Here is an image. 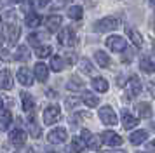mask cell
<instances>
[{"mask_svg":"<svg viewBox=\"0 0 155 153\" xmlns=\"http://www.w3.org/2000/svg\"><path fill=\"white\" fill-rule=\"evenodd\" d=\"M2 33H4V38L7 42L9 45H14L18 38H19V33H21V30L19 26L14 23H7V21H4V26H2Z\"/></svg>","mask_w":155,"mask_h":153,"instance_id":"1","label":"cell"},{"mask_svg":"<svg viewBox=\"0 0 155 153\" xmlns=\"http://www.w3.org/2000/svg\"><path fill=\"white\" fill-rule=\"evenodd\" d=\"M120 26V18L117 16H108V18H103L99 19L96 24H94V30L96 31H113Z\"/></svg>","mask_w":155,"mask_h":153,"instance_id":"2","label":"cell"},{"mask_svg":"<svg viewBox=\"0 0 155 153\" xmlns=\"http://www.w3.org/2000/svg\"><path fill=\"white\" fill-rule=\"evenodd\" d=\"M58 42L64 45V47H71V45H75V42H77V37H75V31H73V28L66 26L63 30H59V33H58Z\"/></svg>","mask_w":155,"mask_h":153,"instance_id":"3","label":"cell"},{"mask_svg":"<svg viewBox=\"0 0 155 153\" xmlns=\"http://www.w3.org/2000/svg\"><path fill=\"white\" fill-rule=\"evenodd\" d=\"M59 118H61V110H59L58 104H51V106L45 108V111H44V124L45 125L56 124Z\"/></svg>","mask_w":155,"mask_h":153,"instance_id":"4","label":"cell"},{"mask_svg":"<svg viewBox=\"0 0 155 153\" xmlns=\"http://www.w3.org/2000/svg\"><path fill=\"white\" fill-rule=\"evenodd\" d=\"M99 118H101V122L105 125H117V122H119V118H117V115H115V111H113L112 106H103L101 110H99Z\"/></svg>","mask_w":155,"mask_h":153,"instance_id":"5","label":"cell"},{"mask_svg":"<svg viewBox=\"0 0 155 153\" xmlns=\"http://www.w3.org/2000/svg\"><path fill=\"white\" fill-rule=\"evenodd\" d=\"M126 87H127V99H133L134 96H138V94L141 92V80L136 75L129 76Z\"/></svg>","mask_w":155,"mask_h":153,"instance_id":"6","label":"cell"},{"mask_svg":"<svg viewBox=\"0 0 155 153\" xmlns=\"http://www.w3.org/2000/svg\"><path fill=\"white\" fill-rule=\"evenodd\" d=\"M106 45H108V49H112L113 52H122L124 49H126V40L122 38V37H119V35H112V37H108L106 38Z\"/></svg>","mask_w":155,"mask_h":153,"instance_id":"7","label":"cell"},{"mask_svg":"<svg viewBox=\"0 0 155 153\" xmlns=\"http://www.w3.org/2000/svg\"><path fill=\"white\" fill-rule=\"evenodd\" d=\"M47 139H49V143H52V145H61V143L66 141V129H64V127H56V129H52V131L49 132Z\"/></svg>","mask_w":155,"mask_h":153,"instance_id":"8","label":"cell"},{"mask_svg":"<svg viewBox=\"0 0 155 153\" xmlns=\"http://www.w3.org/2000/svg\"><path fill=\"white\" fill-rule=\"evenodd\" d=\"M101 139H103V143L108 145V146H120L122 141H124L117 132H113V131H105L101 134Z\"/></svg>","mask_w":155,"mask_h":153,"instance_id":"9","label":"cell"},{"mask_svg":"<svg viewBox=\"0 0 155 153\" xmlns=\"http://www.w3.org/2000/svg\"><path fill=\"white\" fill-rule=\"evenodd\" d=\"M18 80H19V83L21 85H25V87H30V85H33V75H31V71H30L28 68H19L18 70Z\"/></svg>","mask_w":155,"mask_h":153,"instance_id":"10","label":"cell"},{"mask_svg":"<svg viewBox=\"0 0 155 153\" xmlns=\"http://www.w3.org/2000/svg\"><path fill=\"white\" fill-rule=\"evenodd\" d=\"M61 23H63V18L58 16V14H52V16H49L45 19V28L49 30L51 33H54V31H58L61 28Z\"/></svg>","mask_w":155,"mask_h":153,"instance_id":"11","label":"cell"},{"mask_svg":"<svg viewBox=\"0 0 155 153\" xmlns=\"http://www.w3.org/2000/svg\"><path fill=\"white\" fill-rule=\"evenodd\" d=\"M126 33H127V37L131 38V42H133L136 47H141V45H143V37H141L140 31H138L134 26H126Z\"/></svg>","mask_w":155,"mask_h":153,"instance_id":"12","label":"cell"},{"mask_svg":"<svg viewBox=\"0 0 155 153\" xmlns=\"http://www.w3.org/2000/svg\"><path fill=\"white\" fill-rule=\"evenodd\" d=\"M33 71H35L37 80H40V82H45L47 76H49V68H47L44 63H37L35 68H33Z\"/></svg>","mask_w":155,"mask_h":153,"instance_id":"13","label":"cell"},{"mask_svg":"<svg viewBox=\"0 0 155 153\" xmlns=\"http://www.w3.org/2000/svg\"><path fill=\"white\" fill-rule=\"evenodd\" d=\"M134 125H138V118L131 115V111L124 110L122 111V127L124 129H133Z\"/></svg>","mask_w":155,"mask_h":153,"instance_id":"14","label":"cell"},{"mask_svg":"<svg viewBox=\"0 0 155 153\" xmlns=\"http://www.w3.org/2000/svg\"><path fill=\"white\" fill-rule=\"evenodd\" d=\"M140 68L145 71V73H153L155 71V63L150 56H141L140 59Z\"/></svg>","mask_w":155,"mask_h":153,"instance_id":"15","label":"cell"},{"mask_svg":"<svg viewBox=\"0 0 155 153\" xmlns=\"http://www.w3.org/2000/svg\"><path fill=\"white\" fill-rule=\"evenodd\" d=\"M9 139H11L12 145L21 146L23 143H25V139H26V134H25V131H21V129H14V131L9 134Z\"/></svg>","mask_w":155,"mask_h":153,"instance_id":"16","label":"cell"},{"mask_svg":"<svg viewBox=\"0 0 155 153\" xmlns=\"http://www.w3.org/2000/svg\"><path fill=\"white\" fill-rule=\"evenodd\" d=\"M66 89L71 90V92L82 90V89H84V82H82L77 75H73V76H70V78H68V82H66Z\"/></svg>","mask_w":155,"mask_h":153,"instance_id":"17","label":"cell"},{"mask_svg":"<svg viewBox=\"0 0 155 153\" xmlns=\"http://www.w3.org/2000/svg\"><path fill=\"white\" fill-rule=\"evenodd\" d=\"M94 59L98 63V66H101V68H108L110 66V56L106 52H103V50H96L94 52Z\"/></svg>","mask_w":155,"mask_h":153,"instance_id":"18","label":"cell"},{"mask_svg":"<svg viewBox=\"0 0 155 153\" xmlns=\"http://www.w3.org/2000/svg\"><path fill=\"white\" fill-rule=\"evenodd\" d=\"M21 101H23V110L26 113H33L35 103H33V97L30 96L28 92H21Z\"/></svg>","mask_w":155,"mask_h":153,"instance_id":"19","label":"cell"},{"mask_svg":"<svg viewBox=\"0 0 155 153\" xmlns=\"http://www.w3.org/2000/svg\"><path fill=\"white\" fill-rule=\"evenodd\" d=\"M0 83H2V89H4V90L12 89V75H11V71H9V70H2Z\"/></svg>","mask_w":155,"mask_h":153,"instance_id":"20","label":"cell"},{"mask_svg":"<svg viewBox=\"0 0 155 153\" xmlns=\"http://www.w3.org/2000/svg\"><path fill=\"white\" fill-rule=\"evenodd\" d=\"M25 23H26V26H30V28H37V26H40L42 18H40L37 12H28L26 18H25Z\"/></svg>","mask_w":155,"mask_h":153,"instance_id":"21","label":"cell"},{"mask_svg":"<svg viewBox=\"0 0 155 153\" xmlns=\"http://www.w3.org/2000/svg\"><path fill=\"white\" fill-rule=\"evenodd\" d=\"M147 138H148V132L147 131H136V132H133V134L129 136V141H131V145L138 146V145H141Z\"/></svg>","mask_w":155,"mask_h":153,"instance_id":"22","label":"cell"},{"mask_svg":"<svg viewBox=\"0 0 155 153\" xmlns=\"http://www.w3.org/2000/svg\"><path fill=\"white\" fill-rule=\"evenodd\" d=\"M82 101H84V104H87V106H91V108H94V106H98L99 97L96 96V94H92V92H89V90H84V94H82Z\"/></svg>","mask_w":155,"mask_h":153,"instance_id":"23","label":"cell"},{"mask_svg":"<svg viewBox=\"0 0 155 153\" xmlns=\"http://www.w3.org/2000/svg\"><path fill=\"white\" fill-rule=\"evenodd\" d=\"M92 87H94V90H98V92H106L108 90V82H106L103 76H96V78H92Z\"/></svg>","mask_w":155,"mask_h":153,"instance_id":"24","label":"cell"},{"mask_svg":"<svg viewBox=\"0 0 155 153\" xmlns=\"http://www.w3.org/2000/svg\"><path fill=\"white\" fill-rule=\"evenodd\" d=\"M136 110L140 113L141 118H150L152 117V106L148 103H138L136 104Z\"/></svg>","mask_w":155,"mask_h":153,"instance_id":"25","label":"cell"},{"mask_svg":"<svg viewBox=\"0 0 155 153\" xmlns=\"http://www.w3.org/2000/svg\"><path fill=\"white\" fill-rule=\"evenodd\" d=\"M14 59H16V61H28V59H30L28 47H26V45H19L18 50H16V54H14Z\"/></svg>","mask_w":155,"mask_h":153,"instance_id":"26","label":"cell"},{"mask_svg":"<svg viewBox=\"0 0 155 153\" xmlns=\"http://www.w3.org/2000/svg\"><path fill=\"white\" fill-rule=\"evenodd\" d=\"M11 122H12V115H11V111H9L7 108H4V110H2V122H0L2 131H7Z\"/></svg>","mask_w":155,"mask_h":153,"instance_id":"27","label":"cell"},{"mask_svg":"<svg viewBox=\"0 0 155 153\" xmlns=\"http://www.w3.org/2000/svg\"><path fill=\"white\" fill-rule=\"evenodd\" d=\"M51 68L54 71H63L64 70V61L61 56H52L51 57Z\"/></svg>","mask_w":155,"mask_h":153,"instance_id":"28","label":"cell"},{"mask_svg":"<svg viewBox=\"0 0 155 153\" xmlns=\"http://www.w3.org/2000/svg\"><path fill=\"white\" fill-rule=\"evenodd\" d=\"M85 148V143L82 138H73L71 139V153H82Z\"/></svg>","mask_w":155,"mask_h":153,"instance_id":"29","label":"cell"},{"mask_svg":"<svg viewBox=\"0 0 155 153\" xmlns=\"http://www.w3.org/2000/svg\"><path fill=\"white\" fill-rule=\"evenodd\" d=\"M82 16H84V11H82V7L73 5V7H70V9H68V18H70V19L78 21V19H82Z\"/></svg>","mask_w":155,"mask_h":153,"instance_id":"30","label":"cell"},{"mask_svg":"<svg viewBox=\"0 0 155 153\" xmlns=\"http://www.w3.org/2000/svg\"><path fill=\"white\" fill-rule=\"evenodd\" d=\"M28 127H30V132H31V136H33V138H38V136H40V127L37 125L33 113H30V124H28Z\"/></svg>","mask_w":155,"mask_h":153,"instance_id":"31","label":"cell"},{"mask_svg":"<svg viewBox=\"0 0 155 153\" xmlns=\"http://www.w3.org/2000/svg\"><path fill=\"white\" fill-rule=\"evenodd\" d=\"M80 71H84L85 75H92L94 73V66L91 64V61L89 59H80Z\"/></svg>","mask_w":155,"mask_h":153,"instance_id":"32","label":"cell"},{"mask_svg":"<svg viewBox=\"0 0 155 153\" xmlns=\"http://www.w3.org/2000/svg\"><path fill=\"white\" fill-rule=\"evenodd\" d=\"M101 143H103V139L101 138H98V136H91L89 141H85V146L91 148V150H98L99 146H101Z\"/></svg>","mask_w":155,"mask_h":153,"instance_id":"33","label":"cell"},{"mask_svg":"<svg viewBox=\"0 0 155 153\" xmlns=\"http://www.w3.org/2000/svg\"><path fill=\"white\" fill-rule=\"evenodd\" d=\"M51 52H52V49H51L49 45H42V47H37L35 56L38 57V59H44V57H49Z\"/></svg>","mask_w":155,"mask_h":153,"instance_id":"34","label":"cell"},{"mask_svg":"<svg viewBox=\"0 0 155 153\" xmlns=\"http://www.w3.org/2000/svg\"><path fill=\"white\" fill-rule=\"evenodd\" d=\"M40 38H42V35L33 33V35H30L28 37V42L31 44V45H38V44H40Z\"/></svg>","mask_w":155,"mask_h":153,"instance_id":"35","label":"cell"},{"mask_svg":"<svg viewBox=\"0 0 155 153\" xmlns=\"http://www.w3.org/2000/svg\"><path fill=\"white\" fill-rule=\"evenodd\" d=\"M68 2H71V0H58V2H54V7H52V11H56V9H61V7H64Z\"/></svg>","mask_w":155,"mask_h":153,"instance_id":"36","label":"cell"},{"mask_svg":"<svg viewBox=\"0 0 155 153\" xmlns=\"http://www.w3.org/2000/svg\"><path fill=\"white\" fill-rule=\"evenodd\" d=\"M147 151H148V153H155V141H150V143H147Z\"/></svg>","mask_w":155,"mask_h":153,"instance_id":"37","label":"cell"},{"mask_svg":"<svg viewBox=\"0 0 155 153\" xmlns=\"http://www.w3.org/2000/svg\"><path fill=\"white\" fill-rule=\"evenodd\" d=\"M148 90H150V94L155 97V82H150V83H148Z\"/></svg>","mask_w":155,"mask_h":153,"instance_id":"38","label":"cell"},{"mask_svg":"<svg viewBox=\"0 0 155 153\" xmlns=\"http://www.w3.org/2000/svg\"><path fill=\"white\" fill-rule=\"evenodd\" d=\"M2 57H4V59H9V52H7V49H4V50H2Z\"/></svg>","mask_w":155,"mask_h":153,"instance_id":"39","label":"cell"},{"mask_svg":"<svg viewBox=\"0 0 155 153\" xmlns=\"http://www.w3.org/2000/svg\"><path fill=\"white\" fill-rule=\"evenodd\" d=\"M49 2H51V0H38V5H47V4H49Z\"/></svg>","mask_w":155,"mask_h":153,"instance_id":"40","label":"cell"},{"mask_svg":"<svg viewBox=\"0 0 155 153\" xmlns=\"http://www.w3.org/2000/svg\"><path fill=\"white\" fill-rule=\"evenodd\" d=\"M150 23H152V30H153V31H155V16H153V18H152V21H150Z\"/></svg>","mask_w":155,"mask_h":153,"instance_id":"41","label":"cell"},{"mask_svg":"<svg viewBox=\"0 0 155 153\" xmlns=\"http://www.w3.org/2000/svg\"><path fill=\"white\" fill-rule=\"evenodd\" d=\"M106 153H126V151H106Z\"/></svg>","mask_w":155,"mask_h":153,"instance_id":"42","label":"cell"},{"mask_svg":"<svg viewBox=\"0 0 155 153\" xmlns=\"http://www.w3.org/2000/svg\"><path fill=\"white\" fill-rule=\"evenodd\" d=\"M150 4H152V5L155 7V0H150Z\"/></svg>","mask_w":155,"mask_h":153,"instance_id":"43","label":"cell"},{"mask_svg":"<svg viewBox=\"0 0 155 153\" xmlns=\"http://www.w3.org/2000/svg\"><path fill=\"white\" fill-rule=\"evenodd\" d=\"M16 2H23V0H16Z\"/></svg>","mask_w":155,"mask_h":153,"instance_id":"44","label":"cell"},{"mask_svg":"<svg viewBox=\"0 0 155 153\" xmlns=\"http://www.w3.org/2000/svg\"><path fill=\"white\" fill-rule=\"evenodd\" d=\"M49 153H51V151H49Z\"/></svg>","mask_w":155,"mask_h":153,"instance_id":"45","label":"cell"}]
</instances>
